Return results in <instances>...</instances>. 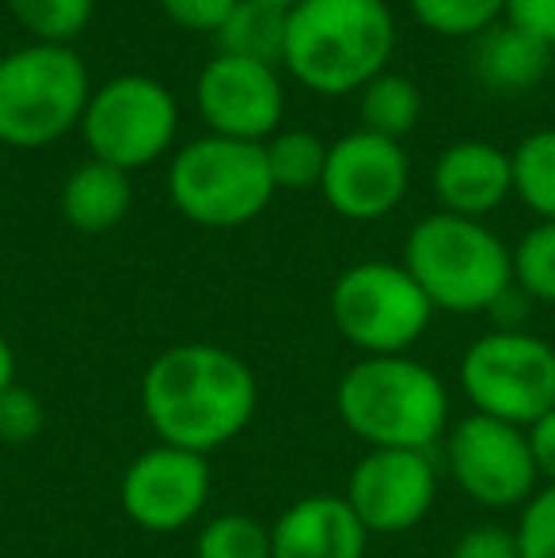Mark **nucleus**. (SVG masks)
Returning <instances> with one entry per match:
<instances>
[{"mask_svg":"<svg viewBox=\"0 0 555 558\" xmlns=\"http://www.w3.org/2000/svg\"><path fill=\"white\" fill-rule=\"evenodd\" d=\"M260 384L240 353L214 342L160 350L141 376V414L160 445L209 456L255 418Z\"/></svg>","mask_w":555,"mask_h":558,"instance_id":"nucleus-1","label":"nucleus"},{"mask_svg":"<svg viewBox=\"0 0 555 558\" xmlns=\"http://www.w3.org/2000/svg\"><path fill=\"white\" fill-rule=\"evenodd\" d=\"M393 50L396 20L385 0H297L281 69L316 96H350L385 73Z\"/></svg>","mask_w":555,"mask_h":558,"instance_id":"nucleus-2","label":"nucleus"},{"mask_svg":"<svg viewBox=\"0 0 555 558\" xmlns=\"http://www.w3.org/2000/svg\"><path fill=\"white\" fill-rule=\"evenodd\" d=\"M335 407L365 448L430 452L449 434V391L442 376L408 353L362 357L339 376Z\"/></svg>","mask_w":555,"mask_h":558,"instance_id":"nucleus-3","label":"nucleus"},{"mask_svg":"<svg viewBox=\"0 0 555 558\" xmlns=\"http://www.w3.org/2000/svg\"><path fill=\"white\" fill-rule=\"evenodd\" d=\"M403 270L415 278L434 312L480 316L514 286L510 247L483 221L430 214L408 232Z\"/></svg>","mask_w":555,"mask_h":558,"instance_id":"nucleus-4","label":"nucleus"},{"mask_svg":"<svg viewBox=\"0 0 555 558\" xmlns=\"http://www.w3.org/2000/svg\"><path fill=\"white\" fill-rule=\"evenodd\" d=\"M92 76L73 46L31 43L0 58V145L46 148L81 130Z\"/></svg>","mask_w":555,"mask_h":558,"instance_id":"nucleus-5","label":"nucleus"},{"mask_svg":"<svg viewBox=\"0 0 555 558\" xmlns=\"http://www.w3.org/2000/svg\"><path fill=\"white\" fill-rule=\"evenodd\" d=\"M278 194L267 153L252 141L206 137L176 153L168 168V198L191 225L240 228L252 225Z\"/></svg>","mask_w":555,"mask_h":558,"instance_id":"nucleus-6","label":"nucleus"},{"mask_svg":"<svg viewBox=\"0 0 555 558\" xmlns=\"http://www.w3.org/2000/svg\"><path fill=\"white\" fill-rule=\"evenodd\" d=\"M327 312L335 331L362 357H393L419 342L430 327L434 304L422 296L403 263L370 258L335 278Z\"/></svg>","mask_w":555,"mask_h":558,"instance_id":"nucleus-7","label":"nucleus"},{"mask_svg":"<svg viewBox=\"0 0 555 558\" xmlns=\"http://www.w3.org/2000/svg\"><path fill=\"white\" fill-rule=\"evenodd\" d=\"M472 414L529 429L555 411V350L533 331H487L460 357Z\"/></svg>","mask_w":555,"mask_h":558,"instance_id":"nucleus-8","label":"nucleus"},{"mask_svg":"<svg viewBox=\"0 0 555 558\" xmlns=\"http://www.w3.org/2000/svg\"><path fill=\"white\" fill-rule=\"evenodd\" d=\"M179 133V104L156 76L122 73L92 88L81 137L92 160L137 171L160 160Z\"/></svg>","mask_w":555,"mask_h":558,"instance_id":"nucleus-9","label":"nucleus"},{"mask_svg":"<svg viewBox=\"0 0 555 558\" xmlns=\"http://www.w3.org/2000/svg\"><path fill=\"white\" fill-rule=\"evenodd\" d=\"M445 468L453 483L483 509H518L536 494V463L526 429L468 414L445 434Z\"/></svg>","mask_w":555,"mask_h":558,"instance_id":"nucleus-10","label":"nucleus"},{"mask_svg":"<svg viewBox=\"0 0 555 558\" xmlns=\"http://www.w3.org/2000/svg\"><path fill=\"white\" fill-rule=\"evenodd\" d=\"M411 183V160L400 141L370 130H350L327 145L319 194L347 221H381L403 202Z\"/></svg>","mask_w":555,"mask_h":558,"instance_id":"nucleus-11","label":"nucleus"},{"mask_svg":"<svg viewBox=\"0 0 555 558\" xmlns=\"http://www.w3.org/2000/svg\"><path fill=\"white\" fill-rule=\"evenodd\" d=\"M347 506L370 536H400L434 509L437 471L430 452L370 448L347 478Z\"/></svg>","mask_w":555,"mask_h":558,"instance_id":"nucleus-12","label":"nucleus"},{"mask_svg":"<svg viewBox=\"0 0 555 558\" xmlns=\"http://www.w3.org/2000/svg\"><path fill=\"white\" fill-rule=\"evenodd\" d=\"M214 486L209 460L176 445H160L137 452L122 475V509L145 532L171 536L202 517Z\"/></svg>","mask_w":555,"mask_h":558,"instance_id":"nucleus-13","label":"nucleus"},{"mask_svg":"<svg viewBox=\"0 0 555 558\" xmlns=\"http://www.w3.org/2000/svg\"><path fill=\"white\" fill-rule=\"evenodd\" d=\"M194 104L209 133L263 145L275 137L286 114V84L270 65L214 53L194 84Z\"/></svg>","mask_w":555,"mask_h":558,"instance_id":"nucleus-14","label":"nucleus"},{"mask_svg":"<svg viewBox=\"0 0 555 558\" xmlns=\"http://www.w3.org/2000/svg\"><path fill=\"white\" fill-rule=\"evenodd\" d=\"M434 194L442 214L483 221L514 194L510 153L491 141H453L434 163Z\"/></svg>","mask_w":555,"mask_h":558,"instance_id":"nucleus-15","label":"nucleus"},{"mask_svg":"<svg viewBox=\"0 0 555 558\" xmlns=\"http://www.w3.org/2000/svg\"><path fill=\"white\" fill-rule=\"evenodd\" d=\"M370 532L339 494H304L270 524V558H365Z\"/></svg>","mask_w":555,"mask_h":558,"instance_id":"nucleus-16","label":"nucleus"},{"mask_svg":"<svg viewBox=\"0 0 555 558\" xmlns=\"http://www.w3.org/2000/svg\"><path fill=\"white\" fill-rule=\"evenodd\" d=\"M472 73L483 88L498 92V96H521L533 92L536 84L548 76L555 50L541 43L529 31L514 27L510 20H498L483 35L472 38Z\"/></svg>","mask_w":555,"mask_h":558,"instance_id":"nucleus-17","label":"nucleus"},{"mask_svg":"<svg viewBox=\"0 0 555 558\" xmlns=\"http://www.w3.org/2000/svg\"><path fill=\"white\" fill-rule=\"evenodd\" d=\"M61 217L69 228L84 235H104L114 225L126 221L130 206H134V183L130 171L111 168L104 160H84L73 168V175L61 186Z\"/></svg>","mask_w":555,"mask_h":558,"instance_id":"nucleus-18","label":"nucleus"},{"mask_svg":"<svg viewBox=\"0 0 555 558\" xmlns=\"http://www.w3.org/2000/svg\"><path fill=\"white\" fill-rule=\"evenodd\" d=\"M286 15L289 12H281V8L240 0L229 12V20L221 23V31L214 35L217 53L281 69V58H286Z\"/></svg>","mask_w":555,"mask_h":558,"instance_id":"nucleus-19","label":"nucleus"},{"mask_svg":"<svg viewBox=\"0 0 555 558\" xmlns=\"http://www.w3.org/2000/svg\"><path fill=\"white\" fill-rule=\"evenodd\" d=\"M358 114L362 125L358 130H370L377 137L400 141L408 137L422 118V92L411 76L403 73H377L362 92H358Z\"/></svg>","mask_w":555,"mask_h":558,"instance_id":"nucleus-20","label":"nucleus"},{"mask_svg":"<svg viewBox=\"0 0 555 558\" xmlns=\"http://www.w3.org/2000/svg\"><path fill=\"white\" fill-rule=\"evenodd\" d=\"M514 194L533 209L541 221H555V125L521 137L510 153Z\"/></svg>","mask_w":555,"mask_h":558,"instance_id":"nucleus-21","label":"nucleus"},{"mask_svg":"<svg viewBox=\"0 0 555 558\" xmlns=\"http://www.w3.org/2000/svg\"><path fill=\"white\" fill-rule=\"evenodd\" d=\"M267 168L278 191H312L324 179L327 141H319L309 130H278L270 141H263Z\"/></svg>","mask_w":555,"mask_h":558,"instance_id":"nucleus-22","label":"nucleus"},{"mask_svg":"<svg viewBox=\"0 0 555 558\" xmlns=\"http://www.w3.org/2000/svg\"><path fill=\"white\" fill-rule=\"evenodd\" d=\"M8 12L20 20L35 43L69 46L96 15V0H4Z\"/></svg>","mask_w":555,"mask_h":558,"instance_id":"nucleus-23","label":"nucleus"},{"mask_svg":"<svg viewBox=\"0 0 555 558\" xmlns=\"http://www.w3.org/2000/svg\"><path fill=\"white\" fill-rule=\"evenodd\" d=\"M194 558H270V524L248 513H217L202 524Z\"/></svg>","mask_w":555,"mask_h":558,"instance_id":"nucleus-24","label":"nucleus"},{"mask_svg":"<svg viewBox=\"0 0 555 558\" xmlns=\"http://www.w3.org/2000/svg\"><path fill=\"white\" fill-rule=\"evenodd\" d=\"M510 270H514V286H518L529 301L555 304V221L533 225L514 243Z\"/></svg>","mask_w":555,"mask_h":558,"instance_id":"nucleus-25","label":"nucleus"},{"mask_svg":"<svg viewBox=\"0 0 555 558\" xmlns=\"http://www.w3.org/2000/svg\"><path fill=\"white\" fill-rule=\"evenodd\" d=\"M411 15L442 38H475L506 15V0H408Z\"/></svg>","mask_w":555,"mask_h":558,"instance_id":"nucleus-26","label":"nucleus"},{"mask_svg":"<svg viewBox=\"0 0 555 558\" xmlns=\"http://www.w3.org/2000/svg\"><path fill=\"white\" fill-rule=\"evenodd\" d=\"M46 426V411L43 399L35 396L23 384L0 391V441L4 445H27L43 434Z\"/></svg>","mask_w":555,"mask_h":558,"instance_id":"nucleus-27","label":"nucleus"},{"mask_svg":"<svg viewBox=\"0 0 555 558\" xmlns=\"http://www.w3.org/2000/svg\"><path fill=\"white\" fill-rule=\"evenodd\" d=\"M521 558H555V486H544L521 506L518 529Z\"/></svg>","mask_w":555,"mask_h":558,"instance_id":"nucleus-28","label":"nucleus"},{"mask_svg":"<svg viewBox=\"0 0 555 558\" xmlns=\"http://www.w3.org/2000/svg\"><path fill=\"white\" fill-rule=\"evenodd\" d=\"M237 4L240 0H160L164 15H168L176 27L198 31V35H217Z\"/></svg>","mask_w":555,"mask_h":558,"instance_id":"nucleus-29","label":"nucleus"},{"mask_svg":"<svg viewBox=\"0 0 555 558\" xmlns=\"http://www.w3.org/2000/svg\"><path fill=\"white\" fill-rule=\"evenodd\" d=\"M453 558H521L518 532L503 524H475L453 544Z\"/></svg>","mask_w":555,"mask_h":558,"instance_id":"nucleus-30","label":"nucleus"},{"mask_svg":"<svg viewBox=\"0 0 555 558\" xmlns=\"http://www.w3.org/2000/svg\"><path fill=\"white\" fill-rule=\"evenodd\" d=\"M514 27L529 31L555 50V0H506V15Z\"/></svg>","mask_w":555,"mask_h":558,"instance_id":"nucleus-31","label":"nucleus"},{"mask_svg":"<svg viewBox=\"0 0 555 558\" xmlns=\"http://www.w3.org/2000/svg\"><path fill=\"white\" fill-rule=\"evenodd\" d=\"M529 452H533L536 475L548 486H555V411H548L544 418H536L533 426L526 429Z\"/></svg>","mask_w":555,"mask_h":558,"instance_id":"nucleus-32","label":"nucleus"},{"mask_svg":"<svg viewBox=\"0 0 555 558\" xmlns=\"http://www.w3.org/2000/svg\"><path fill=\"white\" fill-rule=\"evenodd\" d=\"M529 308H533V301H529V296L521 293L518 286H510V289H506V293L498 296V301L487 308V316L495 319V327H491V331H526Z\"/></svg>","mask_w":555,"mask_h":558,"instance_id":"nucleus-33","label":"nucleus"},{"mask_svg":"<svg viewBox=\"0 0 555 558\" xmlns=\"http://www.w3.org/2000/svg\"><path fill=\"white\" fill-rule=\"evenodd\" d=\"M15 384V350L4 335H0V391Z\"/></svg>","mask_w":555,"mask_h":558,"instance_id":"nucleus-34","label":"nucleus"},{"mask_svg":"<svg viewBox=\"0 0 555 558\" xmlns=\"http://www.w3.org/2000/svg\"><path fill=\"white\" fill-rule=\"evenodd\" d=\"M255 4H270V8H281V12H289L297 0H255Z\"/></svg>","mask_w":555,"mask_h":558,"instance_id":"nucleus-35","label":"nucleus"}]
</instances>
